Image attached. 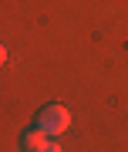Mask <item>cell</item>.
Wrapping results in <instances>:
<instances>
[{"mask_svg":"<svg viewBox=\"0 0 128 152\" xmlns=\"http://www.w3.org/2000/svg\"><path fill=\"white\" fill-rule=\"evenodd\" d=\"M41 152H61V145H57V142H47V145H44Z\"/></svg>","mask_w":128,"mask_h":152,"instance_id":"3","label":"cell"},{"mask_svg":"<svg viewBox=\"0 0 128 152\" xmlns=\"http://www.w3.org/2000/svg\"><path fill=\"white\" fill-rule=\"evenodd\" d=\"M0 64H7V48L0 44Z\"/></svg>","mask_w":128,"mask_h":152,"instance_id":"4","label":"cell"},{"mask_svg":"<svg viewBox=\"0 0 128 152\" xmlns=\"http://www.w3.org/2000/svg\"><path fill=\"white\" fill-rule=\"evenodd\" d=\"M37 129L47 132V135H64V132L71 129V112L64 108V105H47V108H41V115H37Z\"/></svg>","mask_w":128,"mask_h":152,"instance_id":"1","label":"cell"},{"mask_svg":"<svg viewBox=\"0 0 128 152\" xmlns=\"http://www.w3.org/2000/svg\"><path fill=\"white\" fill-rule=\"evenodd\" d=\"M47 142H51V135H47V132H41V129L24 132V149H27V152H41Z\"/></svg>","mask_w":128,"mask_h":152,"instance_id":"2","label":"cell"}]
</instances>
